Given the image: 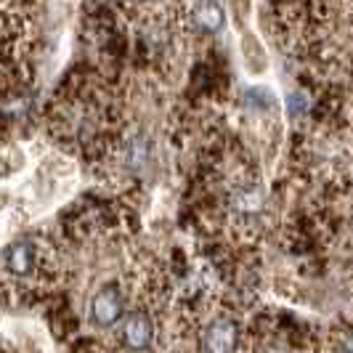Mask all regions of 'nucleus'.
Masks as SVG:
<instances>
[{
	"label": "nucleus",
	"mask_w": 353,
	"mask_h": 353,
	"mask_svg": "<svg viewBox=\"0 0 353 353\" xmlns=\"http://www.w3.org/2000/svg\"><path fill=\"white\" fill-rule=\"evenodd\" d=\"M236 337V324L231 319H215L202 337L205 353H234Z\"/></svg>",
	"instance_id": "obj_1"
},
{
	"label": "nucleus",
	"mask_w": 353,
	"mask_h": 353,
	"mask_svg": "<svg viewBox=\"0 0 353 353\" xmlns=\"http://www.w3.org/2000/svg\"><path fill=\"white\" fill-rule=\"evenodd\" d=\"M152 337H154V327H152V319L146 316V314L136 311V314H130V316L125 319L123 340L130 351H143V348H149Z\"/></svg>",
	"instance_id": "obj_2"
},
{
	"label": "nucleus",
	"mask_w": 353,
	"mask_h": 353,
	"mask_svg": "<svg viewBox=\"0 0 353 353\" xmlns=\"http://www.w3.org/2000/svg\"><path fill=\"white\" fill-rule=\"evenodd\" d=\"M90 311H93V319H96L101 327H109V324H114L117 319L123 316V295H120L114 287H104V290L93 298Z\"/></svg>",
	"instance_id": "obj_3"
},
{
	"label": "nucleus",
	"mask_w": 353,
	"mask_h": 353,
	"mask_svg": "<svg viewBox=\"0 0 353 353\" xmlns=\"http://www.w3.org/2000/svg\"><path fill=\"white\" fill-rule=\"evenodd\" d=\"M192 19H194L196 30H202V32H218L221 27H223V8H221V3L218 0H194V6H192Z\"/></svg>",
	"instance_id": "obj_4"
},
{
	"label": "nucleus",
	"mask_w": 353,
	"mask_h": 353,
	"mask_svg": "<svg viewBox=\"0 0 353 353\" xmlns=\"http://www.w3.org/2000/svg\"><path fill=\"white\" fill-rule=\"evenodd\" d=\"M6 261H8V268H11V271H17V274H27V271H30V265H32V248H30L27 242H24V245H14V248L8 250Z\"/></svg>",
	"instance_id": "obj_5"
},
{
	"label": "nucleus",
	"mask_w": 353,
	"mask_h": 353,
	"mask_svg": "<svg viewBox=\"0 0 353 353\" xmlns=\"http://www.w3.org/2000/svg\"><path fill=\"white\" fill-rule=\"evenodd\" d=\"M146 143L141 139H136V141L130 143V149H128V165L133 168V170H141L143 165H146Z\"/></svg>",
	"instance_id": "obj_6"
},
{
	"label": "nucleus",
	"mask_w": 353,
	"mask_h": 353,
	"mask_svg": "<svg viewBox=\"0 0 353 353\" xmlns=\"http://www.w3.org/2000/svg\"><path fill=\"white\" fill-rule=\"evenodd\" d=\"M337 353H353V332L340 340V345H337Z\"/></svg>",
	"instance_id": "obj_7"
},
{
	"label": "nucleus",
	"mask_w": 353,
	"mask_h": 353,
	"mask_svg": "<svg viewBox=\"0 0 353 353\" xmlns=\"http://www.w3.org/2000/svg\"><path fill=\"white\" fill-rule=\"evenodd\" d=\"M265 353H290V348H284V345H271Z\"/></svg>",
	"instance_id": "obj_8"
}]
</instances>
